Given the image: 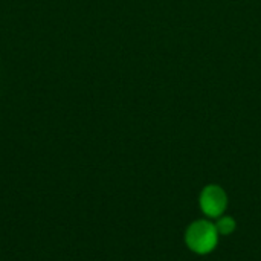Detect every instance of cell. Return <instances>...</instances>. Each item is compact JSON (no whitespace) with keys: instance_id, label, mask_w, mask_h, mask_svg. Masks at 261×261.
<instances>
[{"instance_id":"6da1fadb","label":"cell","mask_w":261,"mask_h":261,"mask_svg":"<svg viewBox=\"0 0 261 261\" xmlns=\"http://www.w3.org/2000/svg\"><path fill=\"white\" fill-rule=\"evenodd\" d=\"M219 236L220 234L216 228V223L210 220H196L185 232V243L194 254L208 255L217 248Z\"/></svg>"},{"instance_id":"7a4b0ae2","label":"cell","mask_w":261,"mask_h":261,"mask_svg":"<svg viewBox=\"0 0 261 261\" xmlns=\"http://www.w3.org/2000/svg\"><path fill=\"white\" fill-rule=\"evenodd\" d=\"M199 205L208 219H219L228 208V194L220 185H206L200 193Z\"/></svg>"},{"instance_id":"3957f363","label":"cell","mask_w":261,"mask_h":261,"mask_svg":"<svg viewBox=\"0 0 261 261\" xmlns=\"http://www.w3.org/2000/svg\"><path fill=\"white\" fill-rule=\"evenodd\" d=\"M216 228L220 236H231L237 228V222L229 216H220L216 222Z\"/></svg>"}]
</instances>
